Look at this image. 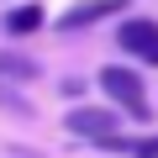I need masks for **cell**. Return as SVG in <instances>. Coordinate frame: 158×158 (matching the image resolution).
Here are the masks:
<instances>
[{
	"mask_svg": "<svg viewBox=\"0 0 158 158\" xmlns=\"http://www.w3.org/2000/svg\"><path fill=\"white\" fill-rule=\"evenodd\" d=\"M95 148H106V153H132V158H158V132H153V137H132V142L111 132V137H100Z\"/></svg>",
	"mask_w": 158,
	"mask_h": 158,
	"instance_id": "obj_7",
	"label": "cell"
},
{
	"mask_svg": "<svg viewBox=\"0 0 158 158\" xmlns=\"http://www.w3.org/2000/svg\"><path fill=\"white\" fill-rule=\"evenodd\" d=\"M42 21H48V11L37 6V0H27V6H11L6 11V37H32V32H42Z\"/></svg>",
	"mask_w": 158,
	"mask_h": 158,
	"instance_id": "obj_5",
	"label": "cell"
},
{
	"mask_svg": "<svg viewBox=\"0 0 158 158\" xmlns=\"http://www.w3.org/2000/svg\"><path fill=\"white\" fill-rule=\"evenodd\" d=\"M0 111H11L16 121H37V106H32L27 95H16L11 85H0Z\"/></svg>",
	"mask_w": 158,
	"mask_h": 158,
	"instance_id": "obj_8",
	"label": "cell"
},
{
	"mask_svg": "<svg viewBox=\"0 0 158 158\" xmlns=\"http://www.w3.org/2000/svg\"><path fill=\"white\" fill-rule=\"evenodd\" d=\"M153 63H158V58H153Z\"/></svg>",
	"mask_w": 158,
	"mask_h": 158,
	"instance_id": "obj_9",
	"label": "cell"
},
{
	"mask_svg": "<svg viewBox=\"0 0 158 158\" xmlns=\"http://www.w3.org/2000/svg\"><path fill=\"white\" fill-rule=\"evenodd\" d=\"M0 79H11V85H32V79H42V63L16 53V48H0Z\"/></svg>",
	"mask_w": 158,
	"mask_h": 158,
	"instance_id": "obj_6",
	"label": "cell"
},
{
	"mask_svg": "<svg viewBox=\"0 0 158 158\" xmlns=\"http://www.w3.org/2000/svg\"><path fill=\"white\" fill-rule=\"evenodd\" d=\"M116 42L127 48V53H137V58H158V21H148V16H132V21H121V32H116Z\"/></svg>",
	"mask_w": 158,
	"mask_h": 158,
	"instance_id": "obj_3",
	"label": "cell"
},
{
	"mask_svg": "<svg viewBox=\"0 0 158 158\" xmlns=\"http://www.w3.org/2000/svg\"><path fill=\"white\" fill-rule=\"evenodd\" d=\"M95 79H100V90H106V95H111V100H116V106H121L127 116H137V121L148 116V90H142V74H137V69L106 63V69H100Z\"/></svg>",
	"mask_w": 158,
	"mask_h": 158,
	"instance_id": "obj_1",
	"label": "cell"
},
{
	"mask_svg": "<svg viewBox=\"0 0 158 158\" xmlns=\"http://www.w3.org/2000/svg\"><path fill=\"white\" fill-rule=\"evenodd\" d=\"M63 127H69L74 137L100 142V137H111V132L121 127V116H116V111H100V106H79V111H69V116H63Z\"/></svg>",
	"mask_w": 158,
	"mask_h": 158,
	"instance_id": "obj_2",
	"label": "cell"
},
{
	"mask_svg": "<svg viewBox=\"0 0 158 158\" xmlns=\"http://www.w3.org/2000/svg\"><path fill=\"white\" fill-rule=\"evenodd\" d=\"M121 6H127V0H79V6H69V11L58 16V32H79V27H95V21L116 16Z\"/></svg>",
	"mask_w": 158,
	"mask_h": 158,
	"instance_id": "obj_4",
	"label": "cell"
}]
</instances>
